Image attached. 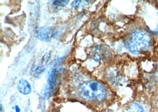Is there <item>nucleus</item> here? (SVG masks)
<instances>
[{
    "mask_svg": "<svg viewBox=\"0 0 158 112\" xmlns=\"http://www.w3.org/2000/svg\"><path fill=\"white\" fill-rule=\"evenodd\" d=\"M78 94L85 100H101L106 98L107 91L100 83L91 81L84 83L79 87Z\"/></svg>",
    "mask_w": 158,
    "mask_h": 112,
    "instance_id": "obj_1",
    "label": "nucleus"
},
{
    "mask_svg": "<svg viewBox=\"0 0 158 112\" xmlns=\"http://www.w3.org/2000/svg\"><path fill=\"white\" fill-rule=\"evenodd\" d=\"M149 36L144 33L137 31L133 33L131 38L126 41V46L133 54H138L142 49H147L150 46Z\"/></svg>",
    "mask_w": 158,
    "mask_h": 112,
    "instance_id": "obj_2",
    "label": "nucleus"
},
{
    "mask_svg": "<svg viewBox=\"0 0 158 112\" xmlns=\"http://www.w3.org/2000/svg\"><path fill=\"white\" fill-rule=\"evenodd\" d=\"M60 60L58 59L55 60L50 66V70L48 74V83L49 87V90L54 89L56 85L57 78L60 71Z\"/></svg>",
    "mask_w": 158,
    "mask_h": 112,
    "instance_id": "obj_3",
    "label": "nucleus"
},
{
    "mask_svg": "<svg viewBox=\"0 0 158 112\" xmlns=\"http://www.w3.org/2000/svg\"><path fill=\"white\" fill-rule=\"evenodd\" d=\"M57 30L52 27L39 28L36 31V37L39 40L48 42L57 35Z\"/></svg>",
    "mask_w": 158,
    "mask_h": 112,
    "instance_id": "obj_4",
    "label": "nucleus"
},
{
    "mask_svg": "<svg viewBox=\"0 0 158 112\" xmlns=\"http://www.w3.org/2000/svg\"><path fill=\"white\" fill-rule=\"evenodd\" d=\"M17 88L19 91L24 95L29 94L31 90L30 84H29L27 81H26L24 79H22L19 81L17 86Z\"/></svg>",
    "mask_w": 158,
    "mask_h": 112,
    "instance_id": "obj_5",
    "label": "nucleus"
},
{
    "mask_svg": "<svg viewBox=\"0 0 158 112\" xmlns=\"http://www.w3.org/2000/svg\"><path fill=\"white\" fill-rule=\"evenodd\" d=\"M44 70L45 68L43 65H35L32 67L31 69V73L36 77H39L40 75L42 74V73H43Z\"/></svg>",
    "mask_w": 158,
    "mask_h": 112,
    "instance_id": "obj_6",
    "label": "nucleus"
},
{
    "mask_svg": "<svg viewBox=\"0 0 158 112\" xmlns=\"http://www.w3.org/2000/svg\"><path fill=\"white\" fill-rule=\"evenodd\" d=\"M127 112H144L143 108L140 104L134 102L130 106Z\"/></svg>",
    "mask_w": 158,
    "mask_h": 112,
    "instance_id": "obj_7",
    "label": "nucleus"
},
{
    "mask_svg": "<svg viewBox=\"0 0 158 112\" xmlns=\"http://www.w3.org/2000/svg\"><path fill=\"white\" fill-rule=\"evenodd\" d=\"M69 2V1H53V5H54L55 6L64 7L66 5L68 4V3Z\"/></svg>",
    "mask_w": 158,
    "mask_h": 112,
    "instance_id": "obj_8",
    "label": "nucleus"
},
{
    "mask_svg": "<svg viewBox=\"0 0 158 112\" xmlns=\"http://www.w3.org/2000/svg\"><path fill=\"white\" fill-rule=\"evenodd\" d=\"M84 1H74L72 3V6L75 8H82L85 5V3H82Z\"/></svg>",
    "mask_w": 158,
    "mask_h": 112,
    "instance_id": "obj_9",
    "label": "nucleus"
},
{
    "mask_svg": "<svg viewBox=\"0 0 158 112\" xmlns=\"http://www.w3.org/2000/svg\"><path fill=\"white\" fill-rule=\"evenodd\" d=\"M15 112H21V109H20V108L19 107V106H16L15 107Z\"/></svg>",
    "mask_w": 158,
    "mask_h": 112,
    "instance_id": "obj_10",
    "label": "nucleus"
}]
</instances>
